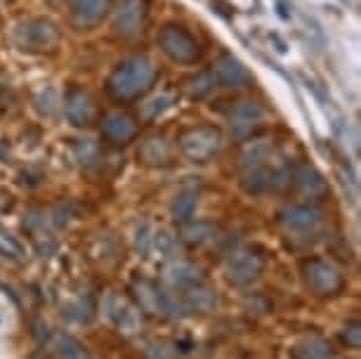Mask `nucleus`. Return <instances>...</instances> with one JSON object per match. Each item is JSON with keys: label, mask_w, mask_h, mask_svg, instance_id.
<instances>
[{"label": "nucleus", "mask_w": 361, "mask_h": 359, "mask_svg": "<svg viewBox=\"0 0 361 359\" xmlns=\"http://www.w3.org/2000/svg\"><path fill=\"white\" fill-rule=\"evenodd\" d=\"M340 338H343V343L347 345V348L359 350V348H361V324H359V322H350V324H347V327L343 329V334H340Z\"/></svg>", "instance_id": "33"}, {"label": "nucleus", "mask_w": 361, "mask_h": 359, "mask_svg": "<svg viewBox=\"0 0 361 359\" xmlns=\"http://www.w3.org/2000/svg\"><path fill=\"white\" fill-rule=\"evenodd\" d=\"M290 180H293V168H288V166L255 168V171H248L246 178L241 180V189L248 196L283 192L286 187H290Z\"/></svg>", "instance_id": "5"}, {"label": "nucleus", "mask_w": 361, "mask_h": 359, "mask_svg": "<svg viewBox=\"0 0 361 359\" xmlns=\"http://www.w3.org/2000/svg\"><path fill=\"white\" fill-rule=\"evenodd\" d=\"M64 116L71 126L85 128L94 121V102L85 90L80 87H71L64 97Z\"/></svg>", "instance_id": "12"}, {"label": "nucleus", "mask_w": 361, "mask_h": 359, "mask_svg": "<svg viewBox=\"0 0 361 359\" xmlns=\"http://www.w3.org/2000/svg\"><path fill=\"white\" fill-rule=\"evenodd\" d=\"M274 154V145L269 140H253L246 142V147L241 149V157H238V166L243 171H255V168H264V164Z\"/></svg>", "instance_id": "17"}, {"label": "nucleus", "mask_w": 361, "mask_h": 359, "mask_svg": "<svg viewBox=\"0 0 361 359\" xmlns=\"http://www.w3.org/2000/svg\"><path fill=\"white\" fill-rule=\"evenodd\" d=\"M220 234V225L213 220H189L185 222L180 232V239L187 243V246H203V243L213 241L215 236Z\"/></svg>", "instance_id": "18"}, {"label": "nucleus", "mask_w": 361, "mask_h": 359, "mask_svg": "<svg viewBox=\"0 0 361 359\" xmlns=\"http://www.w3.org/2000/svg\"><path fill=\"white\" fill-rule=\"evenodd\" d=\"M293 180L298 182V189L310 199H322L329 192V185H326L324 175L317 171L314 166L305 164L298 168V173H293Z\"/></svg>", "instance_id": "16"}, {"label": "nucleus", "mask_w": 361, "mask_h": 359, "mask_svg": "<svg viewBox=\"0 0 361 359\" xmlns=\"http://www.w3.org/2000/svg\"><path fill=\"white\" fill-rule=\"evenodd\" d=\"M182 154L192 161V164H206L213 157H217L222 149V133L213 126H199L189 128L180 138Z\"/></svg>", "instance_id": "4"}, {"label": "nucleus", "mask_w": 361, "mask_h": 359, "mask_svg": "<svg viewBox=\"0 0 361 359\" xmlns=\"http://www.w3.org/2000/svg\"><path fill=\"white\" fill-rule=\"evenodd\" d=\"M73 152H76V159L80 166H94L99 159V147H97V142H92V140H76Z\"/></svg>", "instance_id": "29"}, {"label": "nucleus", "mask_w": 361, "mask_h": 359, "mask_svg": "<svg viewBox=\"0 0 361 359\" xmlns=\"http://www.w3.org/2000/svg\"><path fill=\"white\" fill-rule=\"evenodd\" d=\"M262 267V258L255 250H236L227 260V281L234 286H248L260 279Z\"/></svg>", "instance_id": "9"}, {"label": "nucleus", "mask_w": 361, "mask_h": 359, "mask_svg": "<svg viewBox=\"0 0 361 359\" xmlns=\"http://www.w3.org/2000/svg\"><path fill=\"white\" fill-rule=\"evenodd\" d=\"M114 322L118 324V329L128 336H135L137 331H142V315L137 308H130V305H121V310L116 312Z\"/></svg>", "instance_id": "26"}, {"label": "nucleus", "mask_w": 361, "mask_h": 359, "mask_svg": "<svg viewBox=\"0 0 361 359\" xmlns=\"http://www.w3.org/2000/svg\"><path fill=\"white\" fill-rule=\"evenodd\" d=\"M166 281L170 286H177V288L194 286V284H201V269L196 267L194 262L175 260L166 267Z\"/></svg>", "instance_id": "20"}, {"label": "nucleus", "mask_w": 361, "mask_h": 359, "mask_svg": "<svg viewBox=\"0 0 361 359\" xmlns=\"http://www.w3.org/2000/svg\"><path fill=\"white\" fill-rule=\"evenodd\" d=\"M145 357L147 359H170V350L163 341H152V343H147Z\"/></svg>", "instance_id": "34"}, {"label": "nucleus", "mask_w": 361, "mask_h": 359, "mask_svg": "<svg viewBox=\"0 0 361 359\" xmlns=\"http://www.w3.org/2000/svg\"><path fill=\"white\" fill-rule=\"evenodd\" d=\"M279 220L281 225L288 229H295V232H305V229L317 227L319 222L324 220V211L314 203H295V206H288L279 213Z\"/></svg>", "instance_id": "14"}, {"label": "nucleus", "mask_w": 361, "mask_h": 359, "mask_svg": "<svg viewBox=\"0 0 361 359\" xmlns=\"http://www.w3.org/2000/svg\"><path fill=\"white\" fill-rule=\"evenodd\" d=\"M12 43L22 52H45L59 43V29L50 19L36 17L19 22L12 31Z\"/></svg>", "instance_id": "2"}, {"label": "nucleus", "mask_w": 361, "mask_h": 359, "mask_svg": "<svg viewBox=\"0 0 361 359\" xmlns=\"http://www.w3.org/2000/svg\"><path fill=\"white\" fill-rule=\"evenodd\" d=\"M102 135L106 140L116 142V145H128L130 140H135L137 135V123H135L133 116L121 111H111L102 118Z\"/></svg>", "instance_id": "15"}, {"label": "nucleus", "mask_w": 361, "mask_h": 359, "mask_svg": "<svg viewBox=\"0 0 361 359\" xmlns=\"http://www.w3.org/2000/svg\"><path fill=\"white\" fill-rule=\"evenodd\" d=\"M152 239H154V229L149 222H140L137 227H135V250L142 255V258H147L149 253H152Z\"/></svg>", "instance_id": "31"}, {"label": "nucleus", "mask_w": 361, "mask_h": 359, "mask_svg": "<svg viewBox=\"0 0 361 359\" xmlns=\"http://www.w3.org/2000/svg\"><path fill=\"white\" fill-rule=\"evenodd\" d=\"M33 104H36V111L40 114V116H45V118L57 116V111H59V92L54 90V87H45L43 92L36 95Z\"/></svg>", "instance_id": "27"}, {"label": "nucleus", "mask_w": 361, "mask_h": 359, "mask_svg": "<svg viewBox=\"0 0 361 359\" xmlns=\"http://www.w3.org/2000/svg\"><path fill=\"white\" fill-rule=\"evenodd\" d=\"M262 118L264 109L257 102H238L229 114V138L234 142H246L262 123Z\"/></svg>", "instance_id": "8"}, {"label": "nucleus", "mask_w": 361, "mask_h": 359, "mask_svg": "<svg viewBox=\"0 0 361 359\" xmlns=\"http://www.w3.org/2000/svg\"><path fill=\"white\" fill-rule=\"evenodd\" d=\"M180 303H182V310L189 315H208L217 310L220 296H217L215 288L203 286V284H194V286L185 288V293L180 296Z\"/></svg>", "instance_id": "13"}, {"label": "nucleus", "mask_w": 361, "mask_h": 359, "mask_svg": "<svg viewBox=\"0 0 361 359\" xmlns=\"http://www.w3.org/2000/svg\"><path fill=\"white\" fill-rule=\"evenodd\" d=\"M305 281L317 296H336L345 284L336 265L319 258L305 262Z\"/></svg>", "instance_id": "7"}, {"label": "nucleus", "mask_w": 361, "mask_h": 359, "mask_svg": "<svg viewBox=\"0 0 361 359\" xmlns=\"http://www.w3.org/2000/svg\"><path fill=\"white\" fill-rule=\"evenodd\" d=\"M156 78H159V69L154 59L147 55H135L123 59L111 71V76L106 78V92L118 104H130L152 90Z\"/></svg>", "instance_id": "1"}, {"label": "nucleus", "mask_w": 361, "mask_h": 359, "mask_svg": "<svg viewBox=\"0 0 361 359\" xmlns=\"http://www.w3.org/2000/svg\"><path fill=\"white\" fill-rule=\"evenodd\" d=\"M175 102H177L175 92H161V95H156V97L147 99L145 104L140 107V116L145 121H156L159 116H163L168 109H173Z\"/></svg>", "instance_id": "24"}, {"label": "nucleus", "mask_w": 361, "mask_h": 359, "mask_svg": "<svg viewBox=\"0 0 361 359\" xmlns=\"http://www.w3.org/2000/svg\"><path fill=\"white\" fill-rule=\"evenodd\" d=\"M140 159L147 166H166L170 161V145L166 138H161V135L147 138L140 147Z\"/></svg>", "instance_id": "22"}, {"label": "nucleus", "mask_w": 361, "mask_h": 359, "mask_svg": "<svg viewBox=\"0 0 361 359\" xmlns=\"http://www.w3.org/2000/svg\"><path fill=\"white\" fill-rule=\"evenodd\" d=\"M0 253L10 255V258H22L24 248L15 236L8 234V232H0Z\"/></svg>", "instance_id": "32"}, {"label": "nucleus", "mask_w": 361, "mask_h": 359, "mask_svg": "<svg viewBox=\"0 0 361 359\" xmlns=\"http://www.w3.org/2000/svg\"><path fill=\"white\" fill-rule=\"evenodd\" d=\"M135 296H137L140 310H145L149 315H163V288L156 286L149 279L135 281Z\"/></svg>", "instance_id": "21"}, {"label": "nucleus", "mask_w": 361, "mask_h": 359, "mask_svg": "<svg viewBox=\"0 0 361 359\" xmlns=\"http://www.w3.org/2000/svg\"><path fill=\"white\" fill-rule=\"evenodd\" d=\"M215 80L224 87H231V90H243V87L253 85V76L250 71L243 66V62L229 52H222L220 59L215 62V71H213Z\"/></svg>", "instance_id": "10"}, {"label": "nucleus", "mask_w": 361, "mask_h": 359, "mask_svg": "<svg viewBox=\"0 0 361 359\" xmlns=\"http://www.w3.org/2000/svg\"><path fill=\"white\" fill-rule=\"evenodd\" d=\"M69 10L78 29H92L111 12V0H69Z\"/></svg>", "instance_id": "11"}, {"label": "nucleus", "mask_w": 361, "mask_h": 359, "mask_svg": "<svg viewBox=\"0 0 361 359\" xmlns=\"http://www.w3.org/2000/svg\"><path fill=\"white\" fill-rule=\"evenodd\" d=\"M159 47L168 59H173L177 64L192 66L201 59V45L185 26L180 24H166L159 31Z\"/></svg>", "instance_id": "3"}, {"label": "nucleus", "mask_w": 361, "mask_h": 359, "mask_svg": "<svg viewBox=\"0 0 361 359\" xmlns=\"http://www.w3.org/2000/svg\"><path fill=\"white\" fill-rule=\"evenodd\" d=\"M149 0H123L114 10V33L126 40L137 38L147 26Z\"/></svg>", "instance_id": "6"}, {"label": "nucleus", "mask_w": 361, "mask_h": 359, "mask_svg": "<svg viewBox=\"0 0 361 359\" xmlns=\"http://www.w3.org/2000/svg\"><path fill=\"white\" fill-rule=\"evenodd\" d=\"M0 161H8V154L3 152V147H0Z\"/></svg>", "instance_id": "35"}, {"label": "nucleus", "mask_w": 361, "mask_h": 359, "mask_svg": "<svg viewBox=\"0 0 361 359\" xmlns=\"http://www.w3.org/2000/svg\"><path fill=\"white\" fill-rule=\"evenodd\" d=\"M215 87V76L213 71H196L194 76H189L185 80V90L189 95V99H203L213 92Z\"/></svg>", "instance_id": "25"}, {"label": "nucleus", "mask_w": 361, "mask_h": 359, "mask_svg": "<svg viewBox=\"0 0 361 359\" xmlns=\"http://www.w3.org/2000/svg\"><path fill=\"white\" fill-rule=\"evenodd\" d=\"M152 250H156L161 258H175L177 255V236L170 232V229H159V232H154Z\"/></svg>", "instance_id": "28"}, {"label": "nucleus", "mask_w": 361, "mask_h": 359, "mask_svg": "<svg viewBox=\"0 0 361 359\" xmlns=\"http://www.w3.org/2000/svg\"><path fill=\"white\" fill-rule=\"evenodd\" d=\"M57 350H59V359H90L83 345H80L76 338H71V336L59 338Z\"/></svg>", "instance_id": "30"}, {"label": "nucleus", "mask_w": 361, "mask_h": 359, "mask_svg": "<svg viewBox=\"0 0 361 359\" xmlns=\"http://www.w3.org/2000/svg\"><path fill=\"white\" fill-rule=\"evenodd\" d=\"M199 206V194L194 189H187V192H180L175 196V201L170 203V215H173L175 222H189L194 218V211Z\"/></svg>", "instance_id": "23"}, {"label": "nucleus", "mask_w": 361, "mask_h": 359, "mask_svg": "<svg viewBox=\"0 0 361 359\" xmlns=\"http://www.w3.org/2000/svg\"><path fill=\"white\" fill-rule=\"evenodd\" d=\"M333 355H336L333 345L319 336L302 338V341H298L290 348L293 359H333Z\"/></svg>", "instance_id": "19"}]
</instances>
